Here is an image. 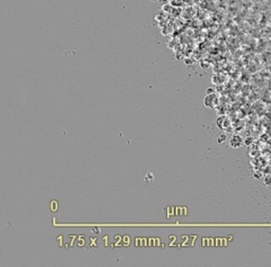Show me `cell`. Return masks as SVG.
Returning <instances> with one entry per match:
<instances>
[{
    "instance_id": "cell-1",
    "label": "cell",
    "mask_w": 271,
    "mask_h": 267,
    "mask_svg": "<svg viewBox=\"0 0 271 267\" xmlns=\"http://www.w3.org/2000/svg\"><path fill=\"white\" fill-rule=\"evenodd\" d=\"M240 143H242V139L239 137H237V136H235V137H233L231 139V145L233 147H238L240 145Z\"/></svg>"
},
{
    "instance_id": "cell-2",
    "label": "cell",
    "mask_w": 271,
    "mask_h": 267,
    "mask_svg": "<svg viewBox=\"0 0 271 267\" xmlns=\"http://www.w3.org/2000/svg\"><path fill=\"white\" fill-rule=\"evenodd\" d=\"M264 184L267 187H271V174H267L264 176Z\"/></svg>"
},
{
    "instance_id": "cell-3",
    "label": "cell",
    "mask_w": 271,
    "mask_h": 267,
    "mask_svg": "<svg viewBox=\"0 0 271 267\" xmlns=\"http://www.w3.org/2000/svg\"><path fill=\"white\" fill-rule=\"evenodd\" d=\"M254 176L256 178H260V177H262V174H260V173H258V174H254Z\"/></svg>"
},
{
    "instance_id": "cell-4",
    "label": "cell",
    "mask_w": 271,
    "mask_h": 267,
    "mask_svg": "<svg viewBox=\"0 0 271 267\" xmlns=\"http://www.w3.org/2000/svg\"><path fill=\"white\" fill-rule=\"evenodd\" d=\"M150 1H156V0H150Z\"/></svg>"
}]
</instances>
